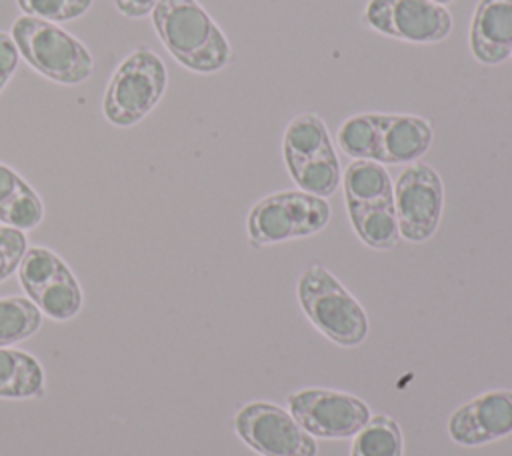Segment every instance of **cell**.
Returning <instances> with one entry per match:
<instances>
[{
    "mask_svg": "<svg viewBox=\"0 0 512 456\" xmlns=\"http://www.w3.org/2000/svg\"><path fill=\"white\" fill-rule=\"evenodd\" d=\"M150 14L162 46L184 68L212 74L228 64L230 44L198 0H160Z\"/></svg>",
    "mask_w": 512,
    "mask_h": 456,
    "instance_id": "1",
    "label": "cell"
},
{
    "mask_svg": "<svg viewBox=\"0 0 512 456\" xmlns=\"http://www.w3.org/2000/svg\"><path fill=\"white\" fill-rule=\"evenodd\" d=\"M10 30L20 58L44 78L66 86L90 78L94 70L90 50L58 24L22 14L12 22Z\"/></svg>",
    "mask_w": 512,
    "mask_h": 456,
    "instance_id": "2",
    "label": "cell"
},
{
    "mask_svg": "<svg viewBox=\"0 0 512 456\" xmlns=\"http://www.w3.org/2000/svg\"><path fill=\"white\" fill-rule=\"evenodd\" d=\"M168 72L162 58L146 46L132 50L112 72L104 98L102 114L118 128L138 124L166 92Z\"/></svg>",
    "mask_w": 512,
    "mask_h": 456,
    "instance_id": "3",
    "label": "cell"
},
{
    "mask_svg": "<svg viewBox=\"0 0 512 456\" xmlns=\"http://www.w3.org/2000/svg\"><path fill=\"white\" fill-rule=\"evenodd\" d=\"M298 300L308 320L340 346H356L368 334L360 302L320 264L308 266L298 280Z\"/></svg>",
    "mask_w": 512,
    "mask_h": 456,
    "instance_id": "4",
    "label": "cell"
},
{
    "mask_svg": "<svg viewBox=\"0 0 512 456\" xmlns=\"http://www.w3.org/2000/svg\"><path fill=\"white\" fill-rule=\"evenodd\" d=\"M330 220L324 198L304 190H286L258 200L248 214V240L254 248L304 238L320 232Z\"/></svg>",
    "mask_w": 512,
    "mask_h": 456,
    "instance_id": "5",
    "label": "cell"
},
{
    "mask_svg": "<svg viewBox=\"0 0 512 456\" xmlns=\"http://www.w3.org/2000/svg\"><path fill=\"white\" fill-rule=\"evenodd\" d=\"M232 428L244 444L262 456H316V440L290 412L272 402L238 408Z\"/></svg>",
    "mask_w": 512,
    "mask_h": 456,
    "instance_id": "6",
    "label": "cell"
},
{
    "mask_svg": "<svg viewBox=\"0 0 512 456\" xmlns=\"http://www.w3.org/2000/svg\"><path fill=\"white\" fill-rule=\"evenodd\" d=\"M290 414L310 434L318 438L356 436L370 420L364 400L328 388H304L288 398Z\"/></svg>",
    "mask_w": 512,
    "mask_h": 456,
    "instance_id": "7",
    "label": "cell"
},
{
    "mask_svg": "<svg viewBox=\"0 0 512 456\" xmlns=\"http://www.w3.org/2000/svg\"><path fill=\"white\" fill-rule=\"evenodd\" d=\"M442 206L444 188L432 166L416 162L400 172L394 184V212L402 238L428 240L438 228Z\"/></svg>",
    "mask_w": 512,
    "mask_h": 456,
    "instance_id": "8",
    "label": "cell"
},
{
    "mask_svg": "<svg viewBox=\"0 0 512 456\" xmlns=\"http://www.w3.org/2000/svg\"><path fill=\"white\" fill-rule=\"evenodd\" d=\"M364 20L384 36L414 44L440 42L452 30L450 12L432 0H368Z\"/></svg>",
    "mask_w": 512,
    "mask_h": 456,
    "instance_id": "9",
    "label": "cell"
},
{
    "mask_svg": "<svg viewBox=\"0 0 512 456\" xmlns=\"http://www.w3.org/2000/svg\"><path fill=\"white\" fill-rule=\"evenodd\" d=\"M448 434L462 446H480L512 434V390L484 392L456 408Z\"/></svg>",
    "mask_w": 512,
    "mask_h": 456,
    "instance_id": "10",
    "label": "cell"
},
{
    "mask_svg": "<svg viewBox=\"0 0 512 456\" xmlns=\"http://www.w3.org/2000/svg\"><path fill=\"white\" fill-rule=\"evenodd\" d=\"M470 50L488 66L512 54V0H478L470 24Z\"/></svg>",
    "mask_w": 512,
    "mask_h": 456,
    "instance_id": "11",
    "label": "cell"
},
{
    "mask_svg": "<svg viewBox=\"0 0 512 456\" xmlns=\"http://www.w3.org/2000/svg\"><path fill=\"white\" fill-rule=\"evenodd\" d=\"M432 144L428 120L412 114H380V164H408L426 154Z\"/></svg>",
    "mask_w": 512,
    "mask_h": 456,
    "instance_id": "12",
    "label": "cell"
},
{
    "mask_svg": "<svg viewBox=\"0 0 512 456\" xmlns=\"http://www.w3.org/2000/svg\"><path fill=\"white\" fill-rule=\"evenodd\" d=\"M44 384L46 376L36 356L12 346L0 348V398H40Z\"/></svg>",
    "mask_w": 512,
    "mask_h": 456,
    "instance_id": "13",
    "label": "cell"
},
{
    "mask_svg": "<svg viewBox=\"0 0 512 456\" xmlns=\"http://www.w3.org/2000/svg\"><path fill=\"white\" fill-rule=\"evenodd\" d=\"M348 216L358 238L376 250H388L398 244L400 228L394 212V202H346Z\"/></svg>",
    "mask_w": 512,
    "mask_h": 456,
    "instance_id": "14",
    "label": "cell"
},
{
    "mask_svg": "<svg viewBox=\"0 0 512 456\" xmlns=\"http://www.w3.org/2000/svg\"><path fill=\"white\" fill-rule=\"evenodd\" d=\"M332 148L324 120L314 112H302L290 120L282 138L286 166L298 164L324 150Z\"/></svg>",
    "mask_w": 512,
    "mask_h": 456,
    "instance_id": "15",
    "label": "cell"
},
{
    "mask_svg": "<svg viewBox=\"0 0 512 456\" xmlns=\"http://www.w3.org/2000/svg\"><path fill=\"white\" fill-rule=\"evenodd\" d=\"M346 202H394V188L386 168L376 160H354L344 172Z\"/></svg>",
    "mask_w": 512,
    "mask_h": 456,
    "instance_id": "16",
    "label": "cell"
},
{
    "mask_svg": "<svg viewBox=\"0 0 512 456\" xmlns=\"http://www.w3.org/2000/svg\"><path fill=\"white\" fill-rule=\"evenodd\" d=\"M30 300L38 306V310L44 316L56 322H66L74 318L84 304L82 288L68 266L44 288H40Z\"/></svg>",
    "mask_w": 512,
    "mask_h": 456,
    "instance_id": "17",
    "label": "cell"
},
{
    "mask_svg": "<svg viewBox=\"0 0 512 456\" xmlns=\"http://www.w3.org/2000/svg\"><path fill=\"white\" fill-rule=\"evenodd\" d=\"M288 172L300 190L320 198L332 196L342 178L334 146L312 158L288 166Z\"/></svg>",
    "mask_w": 512,
    "mask_h": 456,
    "instance_id": "18",
    "label": "cell"
},
{
    "mask_svg": "<svg viewBox=\"0 0 512 456\" xmlns=\"http://www.w3.org/2000/svg\"><path fill=\"white\" fill-rule=\"evenodd\" d=\"M42 312L28 296L0 298V348L18 344L38 332Z\"/></svg>",
    "mask_w": 512,
    "mask_h": 456,
    "instance_id": "19",
    "label": "cell"
},
{
    "mask_svg": "<svg viewBox=\"0 0 512 456\" xmlns=\"http://www.w3.org/2000/svg\"><path fill=\"white\" fill-rule=\"evenodd\" d=\"M336 142L344 154L356 160H376L380 148V114H356L338 128Z\"/></svg>",
    "mask_w": 512,
    "mask_h": 456,
    "instance_id": "20",
    "label": "cell"
},
{
    "mask_svg": "<svg viewBox=\"0 0 512 456\" xmlns=\"http://www.w3.org/2000/svg\"><path fill=\"white\" fill-rule=\"evenodd\" d=\"M350 456H402V430L392 416H370L354 436Z\"/></svg>",
    "mask_w": 512,
    "mask_h": 456,
    "instance_id": "21",
    "label": "cell"
},
{
    "mask_svg": "<svg viewBox=\"0 0 512 456\" xmlns=\"http://www.w3.org/2000/svg\"><path fill=\"white\" fill-rule=\"evenodd\" d=\"M68 264L50 248L32 246L24 252L18 264V280L28 298H32L40 288H44L52 278H56Z\"/></svg>",
    "mask_w": 512,
    "mask_h": 456,
    "instance_id": "22",
    "label": "cell"
},
{
    "mask_svg": "<svg viewBox=\"0 0 512 456\" xmlns=\"http://www.w3.org/2000/svg\"><path fill=\"white\" fill-rule=\"evenodd\" d=\"M44 218V204L38 192L26 182L4 206H0V222L16 230H34Z\"/></svg>",
    "mask_w": 512,
    "mask_h": 456,
    "instance_id": "23",
    "label": "cell"
},
{
    "mask_svg": "<svg viewBox=\"0 0 512 456\" xmlns=\"http://www.w3.org/2000/svg\"><path fill=\"white\" fill-rule=\"evenodd\" d=\"M94 0H16L26 16L42 18L48 22H70L84 16Z\"/></svg>",
    "mask_w": 512,
    "mask_h": 456,
    "instance_id": "24",
    "label": "cell"
},
{
    "mask_svg": "<svg viewBox=\"0 0 512 456\" xmlns=\"http://www.w3.org/2000/svg\"><path fill=\"white\" fill-rule=\"evenodd\" d=\"M28 250V240L22 230L0 226V282L18 270V264Z\"/></svg>",
    "mask_w": 512,
    "mask_h": 456,
    "instance_id": "25",
    "label": "cell"
},
{
    "mask_svg": "<svg viewBox=\"0 0 512 456\" xmlns=\"http://www.w3.org/2000/svg\"><path fill=\"white\" fill-rule=\"evenodd\" d=\"M20 62L18 46L8 32H0V82L8 84Z\"/></svg>",
    "mask_w": 512,
    "mask_h": 456,
    "instance_id": "26",
    "label": "cell"
},
{
    "mask_svg": "<svg viewBox=\"0 0 512 456\" xmlns=\"http://www.w3.org/2000/svg\"><path fill=\"white\" fill-rule=\"evenodd\" d=\"M24 184L26 180L14 168L0 162V206H4Z\"/></svg>",
    "mask_w": 512,
    "mask_h": 456,
    "instance_id": "27",
    "label": "cell"
},
{
    "mask_svg": "<svg viewBox=\"0 0 512 456\" xmlns=\"http://www.w3.org/2000/svg\"><path fill=\"white\" fill-rule=\"evenodd\" d=\"M160 0H114L116 10L128 18H142L154 10Z\"/></svg>",
    "mask_w": 512,
    "mask_h": 456,
    "instance_id": "28",
    "label": "cell"
},
{
    "mask_svg": "<svg viewBox=\"0 0 512 456\" xmlns=\"http://www.w3.org/2000/svg\"><path fill=\"white\" fill-rule=\"evenodd\" d=\"M432 2H436V4H440V6H444V4H448V2H452V0H432Z\"/></svg>",
    "mask_w": 512,
    "mask_h": 456,
    "instance_id": "29",
    "label": "cell"
},
{
    "mask_svg": "<svg viewBox=\"0 0 512 456\" xmlns=\"http://www.w3.org/2000/svg\"><path fill=\"white\" fill-rule=\"evenodd\" d=\"M4 86H6V84H2V82H0V92H2V90H4Z\"/></svg>",
    "mask_w": 512,
    "mask_h": 456,
    "instance_id": "30",
    "label": "cell"
}]
</instances>
